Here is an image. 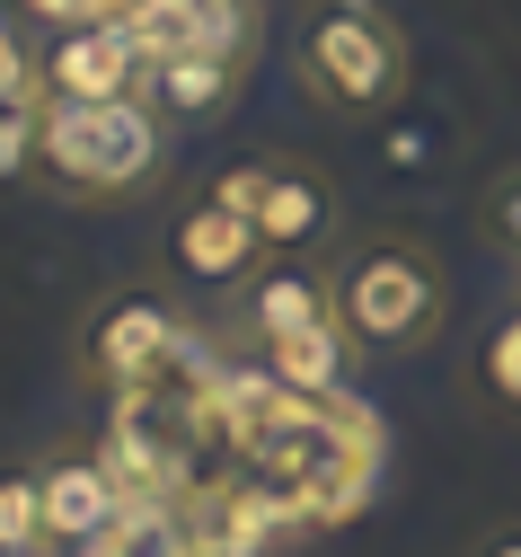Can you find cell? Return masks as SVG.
Wrapping results in <instances>:
<instances>
[{
  "instance_id": "obj_18",
  "label": "cell",
  "mask_w": 521,
  "mask_h": 557,
  "mask_svg": "<svg viewBox=\"0 0 521 557\" xmlns=\"http://www.w3.org/2000/svg\"><path fill=\"white\" fill-rule=\"evenodd\" d=\"M265 160H274V151H265ZM265 160H231V169H221V177H212L203 195H212V203H231V213H248V222H257V195H265Z\"/></svg>"
},
{
  "instance_id": "obj_5",
  "label": "cell",
  "mask_w": 521,
  "mask_h": 557,
  "mask_svg": "<svg viewBox=\"0 0 521 557\" xmlns=\"http://www.w3.org/2000/svg\"><path fill=\"white\" fill-rule=\"evenodd\" d=\"M160 265L186 301H239V284L265 265V231L195 186V195H177V213L160 231Z\"/></svg>"
},
{
  "instance_id": "obj_15",
  "label": "cell",
  "mask_w": 521,
  "mask_h": 557,
  "mask_svg": "<svg viewBox=\"0 0 521 557\" xmlns=\"http://www.w3.org/2000/svg\"><path fill=\"white\" fill-rule=\"evenodd\" d=\"M45 98V45L0 10V107H36Z\"/></svg>"
},
{
  "instance_id": "obj_10",
  "label": "cell",
  "mask_w": 521,
  "mask_h": 557,
  "mask_svg": "<svg viewBox=\"0 0 521 557\" xmlns=\"http://www.w3.org/2000/svg\"><path fill=\"white\" fill-rule=\"evenodd\" d=\"M336 186L310 169V160H291L274 151L265 160V195H257V231H265V257H327L336 248Z\"/></svg>"
},
{
  "instance_id": "obj_3",
  "label": "cell",
  "mask_w": 521,
  "mask_h": 557,
  "mask_svg": "<svg viewBox=\"0 0 521 557\" xmlns=\"http://www.w3.org/2000/svg\"><path fill=\"white\" fill-rule=\"evenodd\" d=\"M291 72H301V98L319 115L371 124V115H398V98L415 81V53H407V27L381 0H310Z\"/></svg>"
},
{
  "instance_id": "obj_9",
  "label": "cell",
  "mask_w": 521,
  "mask_h": 557,
  "mask_svg": "<svg viewBox=\"0 0 521 557\" xmlns=\"http://www.w3.org/2000/svg\"><path fill=\"white\" fill-rule=\"evenodd\" d=\"M248 72H257V53H231V45H169L151 53V98L169 124H221L239 98H248Z\"/></svg>"
},
{
  "instance_id": "obj_1",
  "label": "cell",
  "mask_w": 521,
  "mask_h": 557,
  "mask_svg": "<svg viewBox=\"0 0 521 557\" xmlns=\"http://www.w3.org/2000/svg\"><path fill=\"white\" fill-rule=\"evenodd\" d=\"M177 124L151 98H45L36 195L53 203H133L169 177Z\"/></svg>"
},
{
  "instance_id": "obj_20",
  "label": "cell",
  "mask_w": 521,
  "mask_h": 557,
  "mask_svg": "<svg viewBox=\"0 0 521 557\" xmlns=\"http://www.w3.org/2000/svg\"><path fill=\"white\" fill-rule=\"evenodd\" d=\"M257 10H283V0H257Z\"/></svg>"
},
{
  "instance_id": "obj_8",
  "label": "cell",
  "mask_w": 521,
  "mask_h": 557,
  "mask_svg": "<svg viewBox=\"0 0 521 557\" xmlns=\"http://www.w3.org/2000/svg\"><path fill=\"white\" fill-rule=\"evenodd\" d=\"M231 319H239L248 345H274V336L327 327V319H336V265H319V257H265L248 284H239Z\"/></svg>"
},
{
  "instance_id": "obj_2",
  "label": "cell",
  "mask_w": 521,
  "mask_h": 557,
  "mask_svg": "<svg viewBox=\"0 0 521 557\" xmlns=\"http://www.w3.org/2000/svg\"><path fill=\"white\" fill-rule=\"evenodd\" d=\"M327 265H336V327L353 336L362 363H407L451 319V274L407 231H362Z\"/></svg>"
},
{
  "instance_id": "obj_19",
  "label": "cell",
  "mask_w": 521,
  "mask_h": 557,
  "mask_svg": "<svg viewBox=\"0 0 521 557\" xmlns=\"http://www.w3.org/2000/svg\"><path fill=\"white\" fill-rule=\"evenodd\" d=\"M469 557H521V522H495V531H486Z\"/></svg>"
},
{
  "instance_id": "obj_6",
  "label": "cell",
  "mask_w": 521,
  "mask_h": 557,
  "mask_svg": "<svg viewBox=\"0 0 521 557\" xmlns=\"http://www.w3.org/2000/svg\"><path fill=\"white\" fill-rule=\"evenodd\" d=\"M141 89H151V45L124 10L45 36V98H141Z\"/></svg>"
},
{
  "instance_id": "obj_21",
  "label": "cell",
  "mask_w": 521,
  "mask_h": 557,
  "mask_svg": "<svg viewBox=\"0 0 521 557\" xmlns=\"http://www.w3.org/2000/svg\"><path fill=\"white\" fill-rule=\"evenodd\" d=\"M512 284H521V274H512Z\"/></svg>"
},
{
  "instance_id": "obj_17",
  "label": "cell",
  "mask_w": 521,
  "mask_h": 557,
  "mask_svg": "<svg viewBox=\"0 0 521 557\" xmlns=\"http://www.w3.org/2000/svg\"><path fill=\"white\" fill-rule=\"evenodd\" d=\"M98 557H186V548H177V522H169V513H124V522L98 540Z\"/></svg>"
},
{
  "instance_id": "obj_11",
  "label": "cell",
  "mask_w": 521,
  "mask_h": 557,
  "mask_svg": "<svg viewBox=\"0 0 521 557\" xmlns=\"http://www.w3.org/2000/svg\"><path fill=\"white\" fill-rule=\"evenodd\" d=\"M257 355H265V372L283 389H301V398H327V389H345V372H362L353 336L336 319L327 327H301V336H274V345H257Z\"/></svg>"
},
{
  "instance_id": "obj_7",
  "label": "cell",
  "mask_w": 521,
  "mask_h": 557,
  "mask_svg": "<svg viewBox=\"0 0 521 557\" xmlns=\"http://www.w3.org/2000/svg\"><path fill=\"white\" fill-rule=\"evenodd\" d=\"M36 469H45V540H53V548H98V540L124 522V478H115L107 451L53 443Z\"/></svg>"
},
{
  "instance_id": "obj_14",
  "label": "cell",
  "mask_w": 521,
  "mask_h": 557,
  "mask_svg": "<svg viewBox=\"0 0 521 557\" xmlns=\"http://www.w3.org/2000/svg\"><path fill=\"white\" fill-rule=\"evenodd\" d=\"M477 239L521 274V160H504V169L486 177V195H477Z\"/></svg>"
},
{
  "instance_id": "obj_13",
  "label": "cell",
  "mask_w": 521,
  "mask_h": 557,
  "mask_svg": "<svg viewBox=\"0 0 521 557\" xmlns=\"http://www.w3.org/2000/svg\"><path fill=\"white\" fill-rule=\"evenodd\" d=\"M477 389H486L504 416H521V293H512V310H495V327L477 336Z\"/></svg>"
},
{
  "instance_id": "obj_12",
  "label": "cell",
  "mask_w": 521,
  "mask_h": 557,
  "mask_svg": "<svg viewBox=\"0 0 521 557\" xmlns=\"http://www.w3.org/2000/svg\"><path fill=\"white\" fill-rule=\"evenodd\" d=\"M36 548H53L45 540V469L10 460L0 469V557H36Z\"/></svg>"
},
{
  "instance_id": "obj_4",
  "label": "cell",
  "mask_w": 521,
  "mask_h": 557,
  "mask_svg": "<svg viewBox=\"0 0 521 557\" xmlns=\"http://www.w3.org/2000/svg\"><path fill=\"white\" fill-rule=\"evenodd\" d=\"M186 336L195 327H186V310L169 293L124 284V293H98L80 310V327H71V372L89 389H107V398H141V389H160L177 372Z\"/></svg>"
},
{
  "instance_id": "obj_16",
  "label": "cell",
  "mask_w": 521,
  "mask_h": 557,
  "mask_svg": "<svg viewBox=\"0 0 521 557\" xmlns=\"http://www.w3.org/2000/svg\"><path fill=\"white\" fill-rule=\"evenodd\" d=\"M36 133H45V98L0 107V186H36Z\"/></svg>"
}]
</instances>
